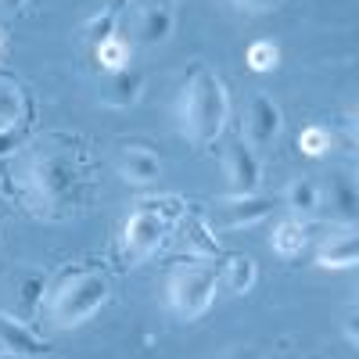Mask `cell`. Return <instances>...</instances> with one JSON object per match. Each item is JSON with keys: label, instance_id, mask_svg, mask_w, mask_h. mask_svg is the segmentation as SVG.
<instances>
[{"label": "cell", "instance_id": "cell-1", "mask_svg": "<svg viewBox=\"0 0 359 359\" xmlns=\"http://www.w3.org/2000/svg\"><path fill=\"white\" fill-rule=\"evenodd\" d=\"M226 115H230V101H226L223 79L208 69H194L191 79L184 83V90H180V101H176L180 133L198 147H208L223 133Z\"/></svg>", "mask_w": 359, "mask_h": 359}, {"label": "cell", "instance_id": "cell-2", "mask_svg": "<svg viewBox=\"0 0 359 359\" xmlns=\"http://www.w3.org/2000/svg\"><path fill=\"white\" fill-rule=\"evenodd\" d=\"M104 302H108V277L94 273V269H76L50 287L43 313L57 331H72V327L86 323Z\"/></svg>", "mask_w": 359, "mask_h": 359}, {"label": "cell", "instance_id": "cell-3", "mask_svg": "<svg viewBox=\"0 0 359 359\" xmlns=\"http://www.w3.org/2000/svg\"><path fill=\"white\" fill-rule=\"evenodd\" d=\"M216 294H219V277L208 262H198V259L180 262L165 277V309L184 323L205 316L212 309Z\"/></svg>", "mask_w": 359, "mask_h": 359}, {"label": "cell", "instance_id": "cell-4", "mask_svg": "<svg viewBox=\"0 0 359 359\" xmlns=\"http://www.w3.org/2000/svg\"><path fill=\"white\" fill-rule=\"evenodd\" d=\"M25 187L33 194V205H43L47 208H57L65 205L69 198L76 201V165H69L65 155H57L54 147H36L33 162L25 165Z\"/></svg>", "mask_w": 359, "mask_h": 359}, {"label": "cell", "instance_id": "cell-5", "mask_svg": "<svg viewBox=\"0 0 359 359\" xmlns=\"http://www.w3.org/2000/svg\"><path fill=\"white\" fill-rule=\"evenodd\" d=\"M169 233V219L158 212V205H137L123 223V255L130 266L151 259Z\"/></svg>", "mask_w": 359, "mask_h": 359}, {"label": "cell", "instance_id": "cell-6", "mask_svg": "<svg viewBox=\"0 0 359 359\" xmlns=\"http://www.w3.org/2000/svg\"><path fill=\"white\" fill-rule=\"evenodd\" d=\"M273 212V201L262 194H226L212 201V226L219 230H245L262 223Z\"/></svg>", "mask_w": 359, "mask_h": 359}, {"label": "cell", "instance_id": "cell-7", "mask_svg": "<svg viewBox=\"0 0 359 359\" xmlns=\"http://www.w3.org/2000/svg\"><path fill=\"white\" fill-rule=\"evenodd\" d=\"M284 130V115H280V104L266 94H255L245 108V130H241V140L252 147V151H262L269 147Z\"/></svg>", "mask_w": 359, "mask_h": 359}, {"label": "cell", "instance_id": "cell-8", "mask_svg": "<svg viewBox=\"0 0 359 359\" xmlns=\"http://www.w3.org/2000/svg\"><path fill=\"white\" fill-rule=\"evenodd\" d=\"M223 176L230 184V194H259L262 184V165L255 158V151L245 140H233L223 151Z\"/></svg>", "mask_w": 359, "mask_h": 359}, {"label": "cell", "instance_id": "cell-9", "mask_svg": "<svg viewBox=\"0 0 359 359\" xmlns=\"http://www.w3.org/2000/svg\"><path fill=\"white\" fill-rule=\"evenodd\" d=\"M176 29V15L172 8H158V4H140L130 15V47H158L172 36Z\"/></svg>", "mask_w": 359, "mask_h": 359}, {"label": "cell", "instance_id": "cell-10", "mask_svg": "<svg viewBox=\"0 0 359 359\" xmlns=\"http://www.w3.org/2000/svg\"><path fill=\"white\" fill-rule=\"evenodd\" d=\"M320 208H327L338 226H355V219H359V191H355V180H352L348 172H334L331 184L320 187Z\"/></svg>", "mask_w": 359, "mask_h": 359}, {"label": "cell", "instance_id": "cell-11", "mask_svg": "<svg viewBox=\"0 0 359 359\" xmlns=\"http://www.w3.org/2000/svg\"><path fill=\"white\" fill-rule=\"evenodd\" d=\"M101 104L108 108H133L144 94V72L137 65H123V69H111V72H101Z\"/></svg>", "mask_w": 359, "mask_h": 359}, {"label": "cell", "instance_id": "cell-12", "mask_svg": "<svg viewBox=\"0 0 359 359\" xmlns=\"http://www.w3.org/2000/svg\"><path fill=\"white\" fill-rule=\"evenodd\" d=\"M115 169H118V176H123L126 184L151 187V184H158V176H162V158L151 151V147H144V144H126L123 151H118Z\"/></svg>", "mask_w": 359, "mask_h": 359}, {"label": "cell", "instance_id": "cell-13", "mask_svg": "<svg viewBox=\"0 0 359 359\" xmlns=\"http://www.w3.org/2000/svg\"><path fill=\"white\" fill-rule=\"evenodd\" d=\"M359 262V241H355V230L341 226L338 233L323 237L320 248H316V266L320 269H352Z\"/></svg>", "mask_w": 359, "mask_h": 359}, {"label": "cell", "instance_id": "cell-14", "mask_svg": "<svg viewBox=\"0 0 359 359\" xmlns=\"http://www.w3.org/2000/svg\"><path fill=\"white\" fill-rule=\"evenodd\" d=\"M43 348H47V345H43L33 331H29L18 316L0 313V352H4V355L36 359V355H43Z\"/></svg>", "mask_w": 359, "mask_h": 359}, {"label": "cell", "instance_id": "cell-15", "mask_svg": "<svg viewBox=\"0 0 359 359\" xmlns=\"http://www.w3.org/2000/svg\"><path fill=\"white\" fill-rule=\"evenodd\" d=\"M284 205L294 219H309L320 212V184L309 176H294L284 187Z\"/></svg>", "mask_w": 359, "mask_h": 359}, {"label": "cell", "instance_id": "cell-16", "mask_svg": "<svg viewBox=\"0 0 359 359\" xmlns=\"http://www.w3.org/2000/svg\"><path fill=\"white\" fill-rule=\"evenodd\" d=\"M216 277H219V287L226 294H248L255 287V280H259V269H255V259L233 255V259H226L223 273H216Z\"/></svg>", "mask_w": 359, "mask_h": 359}, {"label": "cell", "instance_id": "cell-17", "mask_svg": "<svg viewBox=\"0 0 359 359\" xmlns=\"http://www.w3.org/2000/svg\"><path fill=\"white\" fill-rule=\"evenodd\" d=\"M269 248H273L280 259H298L306 248H309V230L302 219H284L277 230H273V241H269Z\"/></svg>", "mask_w": 359, "mask_h": 359}, {"label": "cell", "instance_id": "cell-18", "mask_svg": "<svg viewBox=\"0 0 359 359\" xmlns=\"http://www.w3.org/2000/svg\"><path fill=\"white\" fill-rule=\"evenodd\" d=\"M25 118V94L15 79L0 76V133H11Z\"/></svg>", "mask_w": 359, "mask_h": 359}, {"label": "cell", "instance_id": "cell-19", "mask_svg": "<svg viewBox=\"0 0 359 359\" xmlns=\"http://www.w3.org/2000/svg\"><path fill=\"white\" fill-rule=\"evenodd\" d=\"M130 40H123V36H108L104 43H97L94 47V54H97V65H101V72H111V69H123V65H130Z\"/></svg>", "mask_w": 359, "mask_h": 359}, {"label": "cell", "instance_id": "cell-20", "mask_svg": "<svg viewBox=\"0 0 359 359\" xmlns=\"http://www.w3.org/2000/svg\"><path fill=\"white\" fill-rule=\"evenodd\" d=\"M118 33V15L115 11H108V8H101L97 15H90L86 22H83V36H86V43L90 47H97V43H104L108 36H115Z\"/></svg>", "mask_w": 359, "mask_h": 359}, {"label": "cell", "instance_id": "cell-21", "mask_svg": "<svg viewBox=\"0 0 359 359\" xmlns=\"http://www.w3.org/2000/svg\"><path fill=\"white\" fill-rule=\"evenodd\" d=\"M245 62L252 72H273L280 65V47L273 40H255L248 50H245Z\"/></svg>", "mask_w": 359, "mask_h": 359}, {"label": "cell", "instance_id": "cell-22", "mask_svg": "<svg viewBox=\"0 0 359 359\" xmlns=\"http://www.w3.org/2000/svg\"><path fill=\"white\" fill-rule=\"evenodd\" d=\"M298 147H302L309 158H323L334 147V133L323 130V126H306L302 133H298Z\"/></svg>", "mask_w": 359, "mask_h": 359}, {"label": "cell", "instance_id": "cell-23", "mask_svg": "<svg viewBox=\"0 0 359 359\" xmlns=\"http://www.w3.org/2000/svg\"><path fill=\"white\" fill-rule=\"evenodd\" d=\"M341 331H345V341L355 348V345H359V313H355V306L345 313V320H341Z\"/></svg>", "mask_w": 359, "mask_h": 359}, {"label": "cell", "instance_id": "cell-24", "mask_svg": "<svg viewBox=\"0 0 359 359\" xmlns=\"http://www.w3.org/2000/svg\"><path fill=\"white\" fill-rule=\"evenodd\" d=\"M230 4L237 11H245V15H262V11L273 8V0H230Z\"/></svg>", "mask_w": 359, "mask_h": 359}, {"label": "cell", "instance_id": "cell-25", "mask_svg": "<svg viewBox=\"0 0 359 359\" xmlns=\"http://www.w3.org/2000/svg\"><path fill=\"white\" fill-rule=\"evenodd\" d=\"M223 359H262V352H255V348H230Z\"/></svg>", "mask_w": 359, "mask_h": 359}, {"label": "cell", "instance_id": "cell-26", "mask_svg": "<svg viewBox=\"0 0 359 359\" xmlns=\"http://www.w3.org/2000/svg\"><path fill=\"white\" fill-rule=\"evenodd\" d=\"M104 8L115 11V15H123V8H130V0H104Z\"/></svg>", "mask_w": 359, "mask_h": 359}, {"label": "cell", "instance_id": "cell-27", "mask_svg": "<svg viewBox=\"0 0 359 359\" xmlns=\"http://www.w3.org/2000/svg\"><path fill=\"white\" fill-rule=\"evenodd\" d=\"M25 8V0H0V11H18Z\"/></svg>", "mask_w": 359, "mask_h": 359}, {"label": "cell", "instance_id": "cell-28", "mask_svg": "<svg viewBox=\"0 0 359 359\" xmlns=\"http://www.w3.org/2000/svg\"><path fill=\"white\" fill-rule=\"evenodd\" d=\"M140 4H158V8H172L176 0H140Z\"/></svg>", "mask_w": 359, "mask_h": 359}]
</instances>
